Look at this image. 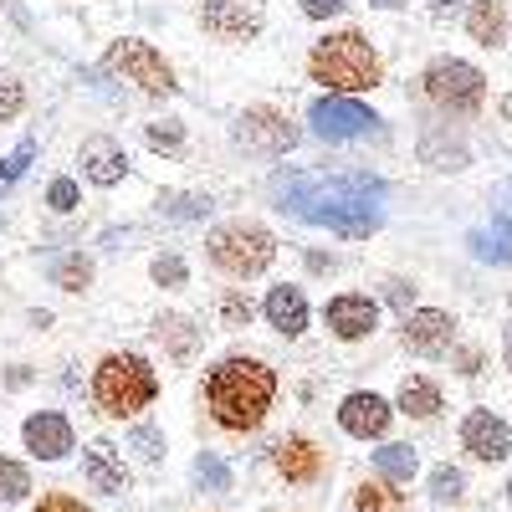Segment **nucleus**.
Returning a JSON list of instances; mask_svg holds the SVG:
<instances>
[{
	"label": "nucleus",
	"mask_w": 512,
	"mask_h": 512,
	"mask_svg": "<svg viewBox=\"0 0 512 512\" xmlns=\"http://www.w3.org/2000/svg\"><path fill=\"white\" fill-rule=\"evenodd\" d=\"M277 200L287 216L308 221V226H328L338 236H369L379 226V185L364 180V175H297V169H287V175L272 180Z\"/></svg>",
	"instance_id": "obj_1"
},
{
	"label": "nucleus",
	"mask_w": 512,
	"mask_h": 512,
	"mask_svg": "<svg viewBox=\"0 0 512 512\" xmlns=\"http://www.w3.org/2000/svg\"><path fill=\"white\" fill-rule=\"evenodd\" d=\"M272 395H277V379L256 359H226L205 379V405L221 431H256L272 410Z\"/></svg>",
	"instance_id": "obj_2"
},
{
	"label": "nucleus",
	"mask_w": 512,
	"mask_h": 512,
	"mask_svg": "<svg viewBox=\"0 0 512 512\" xmlns=\"http://www.w3.org/2000/svg\"><path fill=\"white\" fill-rule=\"evenodd\" d=\"M308 67H313V77L323 82V88H333V93H364V88H374V82H379V52L369 47L359 31H338V36L318 41Z\"/></svg>",
	"instance_id": "obj_3"
},
{
	"label": "nucleus",
	"mask_w": 512,
	"mask_h": 512,
	"mask_svg": "<svg viewBox=\"0 0 512 512\" xmlns=\"http://www.w3.org/2000/svg\"><path fill=\"white\" fill-rule=\"evenodd\" d=\"M159 390L154 369L139 359V354H108L93 374V400L103 405V415H139Z\"/></svg>",
	"instance_id": "obj_4"
},
{
	"label": "nucleus",
	"mask_w": 512,
	"mask_h": 512,
	"mask_svg": "<svg viewBox=\"0 0 512 512\" xmlns=\"http://www.w3.org/2000/svg\"><path fill=\"white\" fill-rule=\"evenodd\" d=\"M272 256H277V241L262 226L236 221V226H221L216 236H210V262H216L226 277H256V272H267Z\"/></svg>",
	"instance_id": "obj_5"
},
{
	"label": "nucleus",
	"mask_w": 512,
	"mask_h": 512,
	"mask_svg": "<svg viewBox=\"0 0 512 512\" xmlns=\"http://www.w3.org/2000/svg\"><path fill=\"white\" fill-rule=\"evenodd\" d=\"M425 93H431V103L446 108V113H472L487 93V77L472 62L446 57V62H436L431 72H425Z\"/></svg>",
	"instance_id": "obj_6"
},
{
	"label": "nucleus",
	"mask_w": 512,
	"mask_h": 512,
	"mask_svg": "<svg viewBox=\"0 0 512 512\" xmlns=\"http://www.w3.org/2000/svg\"><path fill=\"white\" fill-rule=\"evenodd\" d=\"M308 123H313V134L328 139V144H354V139L379 134V118L364 103H354V98H318Z\"/></svg>",
	"instance_id": "obj_7"
},
{
	"label": "nucleus",
	"mask_w": 512,
	"mask_h": 512,
	"mask_svg": "<svg viewBox=\"0 0 512 512\" xmlns=\"http://www.w3.org/2000/svg\"><path fill=\"white\" fill-rule=\"evenodd\" d=\"M108 67L123 77V82H139L144 93H175V72L164 67V57L149 47V41H118L108 52Z\"/></svg>",
	"instance_id": "obj_8"
},
{
	"label": "nucleus",
	"mask_w": 512,
	"mask_h": 512,
	"mask_svg": "<svg viewBox=\"0 0 512 512\" xmlns=\"http://www.w3.org/2000/svg\"><path fill=\"white\" fill-rule=\"evenodd\" d=\"M236 144L251 149V154H287L297 144V128L277 108H246L236 118Z\"/></svg>",
	"instance_id": "obj_9"
},
{
	"label": "nucleus",
	"mask_w": 512,
	"mask_h": 512,
	"mask_svg": "<svg viewBox=\"0 0 512 512\" xmlns=\"http://www.w3.org/2000/svg\"><path fill=\"white\" fill-rule=\"evenodd\" d=\"M262 16H267V0H200V21L226 41L256 36L262 31Z\"/></svg>",
	"instance_id": "obj_10"
},
{
	"label": "nucleus",
	"mask_w": 512,
	"mask_h": 512,
	"mask_svg": "<svg viewBox=\"0 0 512 512\" xmlns=\"http://www.w3.org/2000/svg\"><path fill=\"white\" fill-rule=\"evenodd\" d=\"M461 446L472 451L477 461H507L512 456V431H507V420H497L492 410H472L461 420Z\"/></svg>",
	"instance_id": "obj_11"
},
{
	"label": "nucleus",
	"mask_w": 512,
	"mask_h": 512,
	"mask_svg": "<svg viewBox=\"0 0 512 512\" xmlns=\"http://www.w3.org/2000/svg\"><path fill=\"white\" fill-rule=\"evenodd\" d=\"M451 338H456L451 313H441V308L405 313V349H415V354H441V349H451Z\"/></svg>",
	"instance_id": "obj_12"
},
{
	"label": "nucleus",
	"mask_w": 512,
	"mask_h": 512,
	"mask_svg": "<svg viewBox=\"0 0 512 512\" xmlns=\"http://www.w3.org/2000/svg\"><path fill=\"white\" fill-rule=\"evenodd\" d=\"M374 323H379V308L369 303V297H359V292H344V297H333V303H328V328L344 338V344L369 338Z\"/></svg>",
	"instance_id": "obj_13"
},
{
	"label": "nucleus",
	"mask_w": 512,
	"mask_h": 512,
	"mask_svg": "<svg viewBox=\"0 0 512 512\" xmlns=\"http://www.w3.org/2000/svg\"><path fill=\"white\" fill-rule=\"evenodd\" d=\"M21 436H26V451L41 456V461H62V456L72 451V425H67L62 415H52V410L31 415Z\"/></svg>",
	"instance_id": "obj_14"
},
{
	"label": "nucleus",
	"mask_w": 512,
	"mask_h": 512,
	"mask_svg": "<svg viewBox=\"0 0 512 512\" xmlns=\"http://www.w3.org/2000/svg\"><path fill=\"white\" fill-rule=\"evenodd\" d=\"M338 425H344L349 436H359V441L384 436L390 431V405H384L379 395H349L344 405H338Z\"/></svg>",
	"instance_id": "obj_15"
},
{
	"label": "nucleus",
	"mask_w": 512,
	"mask_h": 512,
	"mask_svg": "<svg viewBox=\"0 0 512 512\" xmlns=\"http://www.w3.org/2000/svg\"><path fill=\"white\" fill-rule=\"evenodd\" d=\"M82 477H88L93 492H108V497L128 492V466L118 461V451L108 441H93L88 446V456H82Z\"/></svg>",
	"instance_id": "obj_16"
},
{
	"label": "nucleus",
	"mask_w": 512,
	"mask_h": 512,
	"mask_svg": "<svg viewBox=\"0 0 512 512\" xmlns=\"http://www.w3.org/2000/svg\"><path fill=\"white\" fill-rule=\"evenodd\" d=\"M272 461H277V472H282L287 482H318V477H323V466H328L323 451H318L308 436H287V441L277 446Z\"/></svg>",
	"instance_id": "obj_17"
},
{
	"label": "nucleus",
	"mask_w": 512,
	"mask_h": 512,
	"mask_svg": "<svg viewBox=\"0 0 512 512\" xmlns=\"http://www.w3.org/2000/svg\"><path fill=\"white\" fill-rule=\"evenodd\" d=\"M123 169H128V159H123V149L113 139H88L82 144V175H88L93 185H103V190L118 185Z\"/></svg>",
	"instance_id": "obj_18"
},
{
	"label": "nucleus",
	"mask_w": 512,
	"mask_h": 512,
	"mask_svg": "<svg viewBox=\"0 0 512 512\" xmlns=\"http://www.w3.org/2000/svg\"><path fill=\"white\" fill-rule=\"evenodd\" d=\"M267 318H272L277 333L297 338V333L308 328V303H303V292H297V287H272V292H267Z\"/></svg>",
	"instance_id": "obj_19"
},
{
	"label": "nucleus",
	"mask_w": 512,
	"mask_h": 512,
	"mask_svg": "<svg viewBox=\"0 0 512 512\" xmlns=\"http://www.w3.org/2000/svg\"><path fill=\"white\" fill-rule=\"evenodd\" d=\"M400 410H405V415H415V420H431V415L441 410V390H436L431 379L410 374V379L400 384Z\"/></svg>",
	"instance_id": "obj_20"
},
{
	"label": "nucleus",
	"mask_w": 512,
	"mask_h": 512,
	"mask_svg": "<svg viewBox=\"0 0 512 512\" xmlns=\"http://www.w3.org/2000/svg\"><path fill=\"white\" fill-rule=\"evenodd\" d=\"M502 26H507L502 0H477L472 16H466V31H472V41H482V47H497V41H502Z\"/></svg>",
	"instance_id": "obj_21"
},
{
	"label": "nucleus",
	"mask_w": 512,
	"mask_h": 512,
	"mask_svg": "<svg viewBox=\"0 0 512 512\" xmlns=\"http://www.w3.org/2000/svg\"><path fill=\"white\" fill-rule=\"evenodd\" d=\"M354 507H359V512H405V497L395 492L390 477H379V482H364V487H359Z\"/></svg>",
	"instance_id": "obj_22"
},
{
	"label": "nucleus",
	"mask_w": 512,
	"mask_h": 512,
	"mask_svg": "<svg viewBox=\"0 0 512 512\" xmlns=\"http://www.w3.org/2000/svg\"><path fill=\"white\" fill-rule=\"evenodd\" d=\"M374 466H379V477H390V482H410L420 461H415L410 446H384V451H374Z\"/></svg>",
	"instance_id": "obj_23"
},
{
	"label": "nucleus",
	"mask_w": 512,
	"mask_h": 512,
	"mask_svg": "<svg viewBox=\"0 0 512 512\" xmlns=\"http://www.w3.org/2000/svg\"><path fill=\"white\" fill-rule=\"evenodd\" d=\"M52 282L67 287V292H82L93 282V262H88V256H62V262L52 267Z\"/></svg>",
	"instance_id": "obj_24"
},
{
	"label": "nucleus",
	"mask_w": 512,
	"mask_h": 512,
	"mask_svg": "<svg viewBox=\"0 0 512 512\" xmlns=\"http://www.w3.org/2000/svg\"><path fill=\"white\" fill-rule=\"evenodd\" d=\"M31 492V477H26V466L11 461V456H0V502H21Z\"/></svg>",
	"instance_id": "obj_25"
},
{
	"label": "nucleus",
	"mask_w": 512,
	"mask_h": 512,
	"mask_svg": "<svg viewBox=\"0 0 512 512\" xmlns=\"http://www.w3.org/2000/svg\"><path fill=\"white\" fill-rule=\"evenodd\" d=\"M31 159H36V144H31V139H21L6 159H0V195H6V190L26 175V164H31Z\"/></svg>",
	"instance_id": "obj_26"
},
{
	"label": "nucleus",
	"mask_w": 512,
	"mask_h": 512,
	"mask_svg": "<svg viewBox=\"0 0 512 512\" xmlns=\"http://www.w3.org/2000/svg\"><path fill=\"white\" fill-rule=\"evenodd\" d=\"M472 251L482 256V262H512V231H477Z\"/></svg>",
	"instance_id": "obj_27"
},
{
	"label": "nucleus",
	"mask_w": 512,
	"mask_h": 512,
	"mask_svg": "<svg viewBox=\"0 0 512 512\" xmlns=\"http://www.w3.org/2000/svg\"><path fill=\"white\" fill-rule=\"evenodd\" d=\"M195 482L210 487V492H226V487H231V472H226L216 456H200V461H195Z\"/></svg>",
	"instance_id": "obj_28"
},
{
	"label": "nucleus",
	"mask_w": 512,
	"mask_h": 512,
	"mask_svg": "<svg viewBox=\"0 0 512 512\" xmlns=\"http://www.w3.org/2000/svg\"><path fill=\"white\" fill-rule=\"evenodd\" d=\"M431 497L436 502H456L461 497V472H456V466H436V472H431Z\"/></svg>",
	"instance_id": "obj_29"
},
{
	"label": "nucleus",
	"mask_w": 512,
	"mask_h": 512,
	"mask_svg": "<svg viewBox=\"0 0 512 512\" xmlns=\"http://www.w3.org/2000/svg\"><path fill=\"white\" fill-rule=\"evenodd\" d=\"M134 451H139L144 461H159V456H164V436L154 431V425H139V431H134Z\"/></svg>",
	"instance_id": "obj_30"
},
{
	"label": "nucleus",
	"mask_w": 512,
	"mask_h": 512,
	"mask_svg": "<svg viewBox=\"0 0 512 512\" xmlns=\"http://www.w3.org/2000/svg\"><path fill=\"white\" fill-rule=\"evenodd\" d=\"M47 205H52V210H62V216H67V210H77V180H52Z\"/></svg>",
	"instance_id": "obj_31"
},
{
	"label": "nucleus",
	"mask_w": 512,
	"mask_h": 512,
	"mask_svg": "<svg viewBox=\"0 0 512 512\" xmlns=\"http://www.w3.org/2000/svg\"><path fill=\"white\" fill-rule=\"evenodd\" d=\"M154 282L159 287H180L185 282V262H180V256H159V262H154Z\"/></svg>",
	"instance_id": "obj_32"
},
{
	"label": "nucleus",
	"mask_w": 512,
	"mask_h": 512,
	"mask_svg": "<svg viewBox=\"0 0 512 512\" xmlns=\"http://www.w3.org/2000/svg\"><path fill=\"white\" fill-rule=\"evenodd\" d=\"M21 103H26L21 82H0V123H6V118H16V113H21Z\"/></svg>",
	"instance_id": "obj_33"
},
{
	"label": "nucleus",
	"mask_w": 512,
	"mask_h": 512,
	"mask_svg": "<svg viewBox=\"0 0 512 512\" xmlns=\"http://www.w3.org/2000/svg\"><path fill=\"white\" fill-rule=\"evenodd\" d=\"M210 210V200H200V195H180L175 205H169V216H180V221H200Z\"/></svg>",
	"instance_id": "obj_34"
},
{
	"label": "nucleus",
	"mask_w": 512,
	"mask_h": 512,
	"mask_svg": "<svg viewBox=\"0 0 512 512\" xmlns=\"http://www.w3.org/2000/svg\"><path fill=\"white\" fill-rule=\"evenodd\" d=\"M149 144L154 149H180V123H154L149 128Z\"/></svg>",
	"instance_id": "obj_35"
},
{
	"label": "nucleus",
	"mask_w": 512,
	"mask_h": 512,
	"mask_svg": "<svg viewBox=\"0 0 512 512\" xmlns=\"http://www.w3.org/2000/svg\"><path fill=\"white\" fill-rule=\"evenodd\" d=\"M36 512H88V507H82L72 492H52V497H41V507Z\"/></svg>",
	"instance_id": "obj_36"
},
{
	"label": "nucleus",
	"mask_w": 512,
	"mask_h": 512,
	"mask_svg": "<svg viewBox=\"0 0 512 512\" xmlns=\"http://www.w3.org/2000/svg\"><path fill=\"white\" fill-rule=\"evenodd\" d=\"M349 0H303V16H313V21H323V16H338Z\"/></svg>",
	"instance_id": "obj_37"
},
{
	"label": "nucleus",
	"mask_w": 512,
	"mask_h": 512,
	"mask_svg": "<svg viewBox=\"0 0 512 512\" xmlns=\"http://www.w3.org/2000/svg\"><path fill=\"white\" fill-rule=\"evenodd\" d=\"M384 297H390L395 308H410V297H415V287H410V282H390V292H384Z\"/></svg>",
	"instance_id": "obj_38"
},
{
	"label": "nucleus",
	"mask_w": 512,
	"mask_h": 512,
	"mask_svg": "<svg viewBox=\"0 0 512 512\" xmlns=\"http://www.w3.org/2000/svg\"><path fill=\"white\" fill-rule=\"evenodd\" d=\"M251 318V308L241 303V297H226V323H246Z\"/></svg>",
	"instance_id": "obj_39"
},
{
	"label": "nucleus",
	"mask_w": 512,
	"mask_h": 512,
	"mask_svg": "<svg viewBox=\"0 0 512 512\" xmlns=\"http://www.w3.org/2000/svg\"><path fill=\"white\" fill-rule=\"evenodd\" d=\"M431 11H436V16H446V11H456V0H431Z\"/></svg>",
	"instance_id": "obj_40"
},
{
	"label": "nucleus",
	"mask_w": 512,
	"mask_h": 512,
	"mask_svg": "<svg viewBox=\"0 0 512 512\" xmlns=\"http://www.w3.org/2000/svg\"><path fill=\"white\" fill-rule=\"evenodd\" d=\"M374 6H384V11H395V6H405V0H374Z\"/></svg>",
	"instance_id": "obj_41"
},
{
	"label": "nucleus",
	"mask_w": 512,
	"mask_h": 512,
	"mask_svg": "<svg viewBox=\"0 0 512 512\" xmlns=\"http://www.w3.org/2000/svg\"><path fill=\"white\" fill-rule=\"evenodd\" d=\"M507 369H512V344H507Z\"/></svg>",
	"instance_id": "obj_42"
},
{
	"label": "nucleus",
	"mask_w": 512,
	"mask_h": 512,
	"mask_svg": "<svg viewBox=\"0 0 512 512\" xmlns=\"http://www.w3.org/2000/svg\"><path fill=\"white\" fill-rule=\"evenodd\" d=\"M507 502H512V482H507Z\"/></svg>",
	"instance_id": "obj_43"
}]
</instances>
